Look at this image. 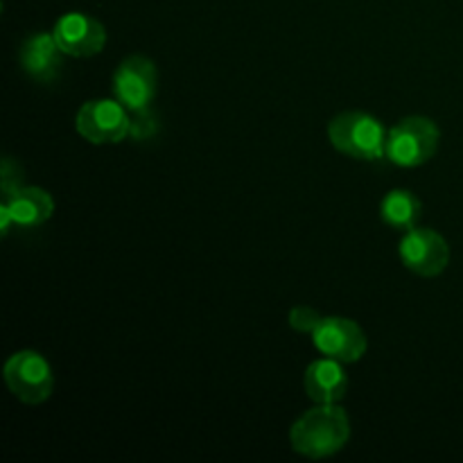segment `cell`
<instances>
[{"label": "cell", "mask_w": 463, "mask_h": 463, "mask_svg": "<svg viewBox=\"0 0 463 463\" xmlns=\"http://www.w3.org/2000/svg\"><path fill=\"white\" fill-rule=\"evenodd\" d=\"M398 251H401L402 265L414 271L416 276H423V279L439 276L450 262L448 242L443 240V235L430 229H416L414 226V229L407 231Z\"/></svg>", "instance_id": "8992f818"}, {"label": "cell", "mask_w": 463, "mask_h": 463, "mask_svg": "<svg viewBox=\"0 0 463 463\" xmlns=\"http://www.w3.org/2000/svg\"><path fill=\"white\" fill-rule=\"evenodd\" d=\"M321 319H324V317H319V312L312 310V307H306V306H298L289 312V326H292L297 333H310L312 335L317 328H319Z\"/></svg>", "instance_id": "9a60e30c"}, {"label": "cell", "mask_w": 463, "mask_h": 463, "mask_svg": "<svg viewBox=\"0 0 463 463\" xmlns=\"http://www.w3.org/2000/svg\"><path fill=\"white\" fill-rule=\"evenodd\" d=\"M5 383L12 392L14 398H18L25 405H41L52 396L54 375L50 369L48 360L36 351H21L14 353L5 362Z\"/></svg>", "instance_id": "277c9868"}, {"label": "cell", "mask_w": 463, "mask_h": 463, "mask_svg": "<svg viewBox=\"0 0 463 463\" xmlns=\"http://www.w3.org/2000/svg\"><path fill=\"white\" fill-rule=\"evenodd\" d=\"M131 127H129V136L136 140H145V138H152L154 134L158 131L156 125V118L154 113L147 109H138V111H131Z\"/></svg>", "instance_id": "5bb4252c"}, {"label": "cell", "mask_w": 463, "mask_h": 463, "mask_svg": "<svg viewBox=\"0 0 463 463\" xmlns=\"http://www.w3.org/2000/svg\"><path fill=\"white\" fill-rule=\"evenodd\" d=\"M129 109L118 99H90L77 113L75 127L89 143L109 145L120 143L129 136Z\"/></svg>", "instance_id": "5b68a950"}, {"label": "cell", "mask_w": 463, "mask_h": 463, "mask_svg": "<svg viewBox=\"0 0 463 463\" xmlns=\"http://www.w3.org/2000/svg\"><path fill=\"white\" fill-rule=\"evenodd\" d=\"M315 346L321 355L337 360L342 364H351L364 357L366 335L355 321L344 317H326L321 319L319 328L312 333Z\"/></svg>", "instance_id": "52a82bcc"}, {"label": "cell", "mask_w": 463, "mask_h": 463, "mask_svg": "<svg viewBox=\"0 0 463 463\" xmlns=\"http://www.w3.org/2000/svg\"><path fill=\"white\" fill-rule=\"evenodd\" d=\"M330 143L337 152L362 161L387 156V131L383 122L362 111L339 113L328 125Z\"/></svg>", "instance_id": "7a4b0ae2"}, {"label": "cell", "mask_w": 463, "mask_h": 463, "mask_svg": "<svg viewBox=\"0 0 463 463\" xmlns=\"http://www.w3.org/2000/svg\"><path fill=\"white\" fill-rule=\"evenodd\" d=\"M420 199L410 190H392L380 203V215L392 229H414L420 217Z\"/></svg>", "instance_id": "4fadbf2b"}, {"label": "cell", "mask_w": 463, "mask_h": 463, "mask_svg": "<svg viewBox=\"0 0 463 463\" xmlns=\"http://www.w3.org/2000/svg\"><path fill=\"white\" fill-rule=\"evenodd\" d=\"M52 34L57 39L59 48L68 57L77 59H86L102 52L104 43H107V30H104L102 23L80 12L66 14V16L59 18Z\"/></svg>", "instance_id": "9c48e42d"}, {"label": "cell", "mask_w": 463, "mask_h": 463, "mask_svg": "<svg viewBox=\"0 0 463 463\" xmlns=\"http://www.w3.org/2000/svg\"><path fill=\"white\" fill-rule=\"evenodd\" d=\"M351 437V423L342 407L319 405L306 411L289 430L294 452L307 459H324L342 450Z\"/></svg>", "instance_id": "6da1fadb"}, {"label": "cell", "mask_w": 463, "mask_h": 463, "mask_svg": "<svg viewBox=\"0 0 463 463\" xmlns=\"http://www.w3.org/2000/svg\"><path fill=\"white\" fill-rule=\"evenodd\" d=\"M303 384H306V393L315 402L337 405L346 396L348 378L346 371L342 369V362L326 357V360H317L307 366Z\"/></svg>", "instance_id": "8fae6325"}, {"label": "cell", "mask_w": 463, "mask_h": 463, "mask_svg": "<svg viewBox=\"0 0 463 463\" xmlns=\"http://www.w3.org/2000/svg\"><path fill=\"white\" fill-rule=\"evenodd\" d=\"M0 188H3V199L12 197L18 188H23L21 170L9 156L3 158V165H0Z\"/></svg>", "instance_id": "2e32d148"}, {"label": "cell", "mask_w": 463, "mask_h": 463, "mask_svg": "<svg viewBox=\"0 0 463 463\" xmlns=\"http://www.w3.org/2000/svg\"><path fill=\"white\" fill-rule=\"evenodd\" d=\"M63 50L59 48L54 34H36L25 41L21 48V63L23 71L32 77V80L48 84V81L57 80L63 66Z\"/></svg>", "instance_id": "30bf717a"}, {"label": "cell", "mask_w": 463, "mask_h": 463, "mask_svg": "<svg viewBox=\"0 0 463 463\" xmlns=\"http://www.w3.org/2000/svg\"><path fill=\"white\" fill-rule=\"evenodd\" d=\"M3 203L9 208L14 224L25 229L41 226L54 213L52 197L43 188H18L12 197L3 199Z\"/></svg>", "instance_id": "7c38bea8"}, {"label": "cell", "mask_w": 463, "mask_h": 463, "mask_svg": "<svg viewBox=\"0 0 463 463\" xmlns=\"http://www.w3.org/2000/svg\"><path fill=\"white\" fill-rule=\"evenodd\" d=\"M113 93L118 102L125 104L129 111L147 109L156 95V68L152 59L140 54L127 57L113 77Z\"/></svg>", "instance_id": "ba28073f"}, {"label": "cell", "mask_w": 463, "mask_h": 463, "mask_svg": "<svg viewBox=\"0 0 463 463\" xmlns=\"http://www.w3.org/2000/svg\"><path fill=\"white\" fill-rule=\"evenodd\" d=\"M12 222L14 220H12V215H9V208L3 203V206H0V231H3V235L7 233L9 224H12Z\"/></svg>", "instance_id": "e0dca14e"}, {"label": "cell", "mask_w": 463, "mask_h": 463, "mask_svg": "<svg viewBox=\"0 0 463 463\" xmlns=\"http://www.w3.org/2000/svg\"><path fill=\"white\" fill-rule=\"evenodd\" d=\"M441 131L430 118L411 116L387 134V158L401 167H419L437 154Z\"/></svg>", "instance_id": "3957f363"}]
</instances>
